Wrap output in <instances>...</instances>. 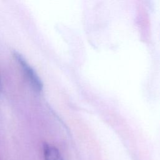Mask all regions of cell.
Segmentation results:
<instances>
[{"instance_id": "obj_1", "label": "cell", "mask_w": 160, "mask_h": 160, "mask_svg": "<svg viewBox=\"0 0 160 160\" xmlns=\"http://www.w3.org/2000/svg\"><path fill=\"white\" fill-rule=\"evenodd\" d=\"M12 55L14 59H16V61L21 67L22 71L24 74H26L28 80L34 89L38 92L41 91L43 88V84L35 70L28 64L24 58L19 52L14 51Z\"/></svg>"}, {"instance_id": "obj_2", "label": "cell", "mask_w": 160, "mask_h": 160, "mask_svg": "<svg viewBox=\"0 0 160 160\" xmlns=\"http://www.w3.org/2000/svg\"><path fill=\"white\" fill-rule=\"evenodd\" d=\"M43 152L45 160H64L58 149L48 144H44Z\"/></svg>"}, {"instance_id": "obj_3", "label": "cell", "mask_w": 160, "mask_h": 160, "mask_svg": "<svg viewBox=\"0 0 160 160\" xmlns=\"http://www.w3.org/2000/svg\"><path fill=\"white\" fill-rule=\"evenodd\" d=\"M1 89V78H0V90Z\"/></svg>"}]
</instances>
